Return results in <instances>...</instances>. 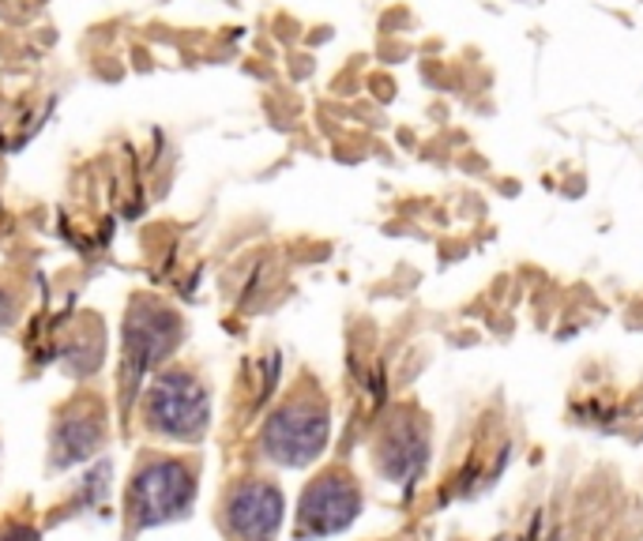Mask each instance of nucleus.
Instances as JSON below:
<instances>
[{"instance_id":"6","label":"nucleus","mask_w":643,"mask_h":541,"mask_svg":"<svg viewBox=\"0 0 643 541\" xmlns=\"http://www.w3.org/2000/svg\"><path fill=\"white\" fill-rule=\"evenodd\" d=\"M178 339H181V327L166 308H147V305L136 308L128 316V331H125V369L132 384L151 365H158L178 346Z\"/></svg>"},{"instance_id":"3","label":"nucleus","mask_w":643,"mask_h":541,"mask_svg":"<svg viewBox=\"0 0 643 541\" xmlns=\"http://www.w3.org/2000/svg\"><path fill=\"white\" fill-rule=\"evenodd\" d=\"M192 496H196V474L181 459H151L136 477H132L128 489V516L132 527L147 530L158 522H170L184 516L192 508Z\"/></svg>"},{"instance_id":"4","label":"nucleus","mask_w":643,"mask_h":541,"mask_svg":"<svg viewBox=\"0 0 643 541\" xmlns=\"http://www.w3.org/2000/svg\"><path fill=\"white\" fill-rule=\"evenodd\" d=\"M361 511V493L350 474H320L316 482L305 489L302 508H297V530L309 538H328L347 530Z\"/></svg>"},{"instance_id":"1","label":"nucleus","mask_w":643,"mask_h":541,"mask_svg":"<svg viewBox=\"0 0 643 541\" xmlns=\"http://www.w3.org/2000/svg\"><path fill=\"white\" fill-rule=\"evenodd\" d=\"M331 432V418L324 398L316 395H294L290 403L279 406L263 425V455L283 466H305L324 451Z\"/></svg>"},{"instance_id":"2","label":"nucleus","mask_w":643,"mask_h":541,"mask_svg":"<svg viewBox=\"0 0 643 541\" xmlns=\"http://www.w3.org/2000/svg\"><path fill=\"white\" fill-rule=\"evenodd\" d=\"M144 414L158 437L184 440V443L200 440L211 425V403H207L204 384L184 369L162 372V376L147 387Z\"/></svg>"},{"instance_id":"8","label":"nucleus","mask_w":643,"mask_h":541,"mask_svg":"<svg viewBox=\"0 0 643 541\" xmlns=\"http://www.w3.org/2000/svg\"><path fill=\"white\" fill-rule=\"evenodd\" d=\"M421 459H426V440L414 437L407 425H395V429H387V437L381 443V466L387 477H407L414 470L421 466Z\"/></svg>"},{"instance_id":"7","label":"nucleus","mask_w":643,"mask_h":541,"mask_svg":"<svg viewBox=\"0 0 643 541\" xmlns=\"http://www.w3.org/2000/svg\"><path fill=\"white\" fill-rule=\"evenodd\" d=\"M105 443V414L94 398H79L57 418L53 432V466H72L91 459Z\"/></svg>"},{"instance_id":"9","label":"nucleus","mask_w":643,"mask_h":541,"mask_svg":"<svg viewBox=\"0 0 643 541\" xmlns=\"http://www.w3.org/2000/svg\"><path fill=\"white\" fill-rule=\"evenodd\" d=\"M0 541H38V534H34L31 527H8L4 534H0Z\"/></svg>"},{"instance_id":"5","label":"nucleus","mask_w":643,"mask_h":541,"mask_svg":"<svg viewBox=\"0 0 643 541\" xmlns=\"http://www.w3.org/2000/svg\"><path fill=\"white\" fill-rule=\"evenodd\" d=\"M226 530L237 541H271L283 522V493L271 482H241L226 496Z\"/></svg>"}]
</instances>
